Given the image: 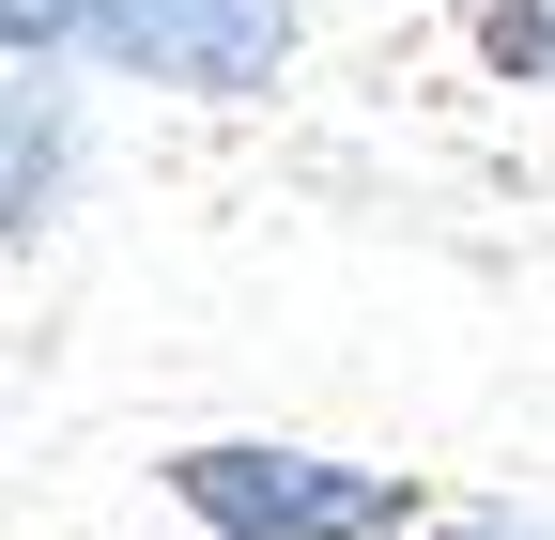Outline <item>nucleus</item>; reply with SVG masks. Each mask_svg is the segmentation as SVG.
<instances>
[{
    "label": "nucleus",
    "mask_w": 555,
    "mask_h": 540,
    "mask_svg": "<svg viewBox=\"0 0 555 540\" xmlns=\"http://www.w3.org/2000/svg\"><path fill=\"white\" fill-rule=\"evenodd\" d=\"M78 185V140H62V108L0 78V232H47V201Z\"/></svg>",
    "instance_id": "7ed1b4c3"
},
{
    "label": "nucleus",
    "mask_w": 555,
    "mask_h": 540,
    "mask_svg": "<svg viewBox=\"0 0 555 540\" xmlns=\"http://www.w3.org/2000/svg\"><path fill=\"white\" fill-rule=\"evenodd\" d=\"M478 47H494L509 78H555V0H494V16H478Z\"/></svg>",
    "instance_id": "20e7f679"
},
{
    "label": "nucleus",
    "mask_w": 555,
    "mask_h": 540,
    "mask_svg": "<svg viewBox=\"0 0 555 540\" xmlns=\"http://www.w3.org/2000/svg\"><path fill=\"white\" fill-rule=\"evenodd\" d=\"M0 62H124L170 93H247L294 62V0H0Z\"/></svg>",
    "instance_id": "f257e3e1"
},
{
    "label": "nucleus",
    "mask_w": 555,
    "mask_h": 540,
    "mask_svg": "<svg viewBox=\"0 0 555 540\" xmlns=\"http://www.w3.org/2000/svg\"><path fill=\"white\" fill-rule=\"evenodd\" d=\"M170 510L217 525V540H401V525H416V479H386V463H324V448H262V433H217V448H170Z\"/></svg>",
    "instance_id": "f03ea898"
}]
</instances>
